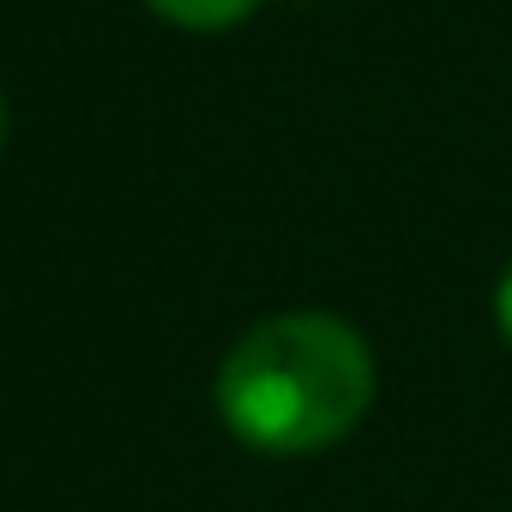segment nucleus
I'll use <instances>...</instances> for the list:
<instances>
[{"label":"nucleus","instance_id":"7ed1b4c3","mask_svg":"<svg viewBox=\"0 0 512 512\" xmlns=\"http://www.w3.org/2000/svg\"><path fill=\"white\" fill-rule=\"evenodd\" d=\"M494 326H500V338L512 344V266H506L500 284H494Z\"/></svg>","mask_w":512,"mask_h":512},{"label":"nucleus","instance_id":"20e7f679","mask_svg":"<svg viewBox=\"0 0 512 512\" xmlns=\"http://www.w3.org/2000/svg\"><path fill=\"white\" fill-rule=\"evenodd\" d=\"M0 127H7V115H0Z\"/></svg>","mask_w":512,"mask_h":512},{"label":"nucleus","instance_id":"f03ea898","mask_svg":"<svg viewBox=\"0 0 512 512\" xmlns=\"http://www.w3.org/2000/svg\"><path fill=\"white\" fill-rule=\"evenodd\" d=\"M145 7L157 19L181 25V31H229V25H241L253 7H260V0H145Z\"/></svg>","mask_w":512,"mask_h":512},{"label":"nucleus","instance_id":"f257e3e1","mask_svg":"<svg viewBox=\"0 0 512 512\" xmlns=\"http://www.w3.org/2000/svg\"><path fill=\"white\" fill-rule=\"evenodd\" d=\"M374 404V356L338 314H272L217 368L223 428L266 452L302 458L338 446Z\"/></svg>","mask_w":512,"mask_h":512}]
</instances>
